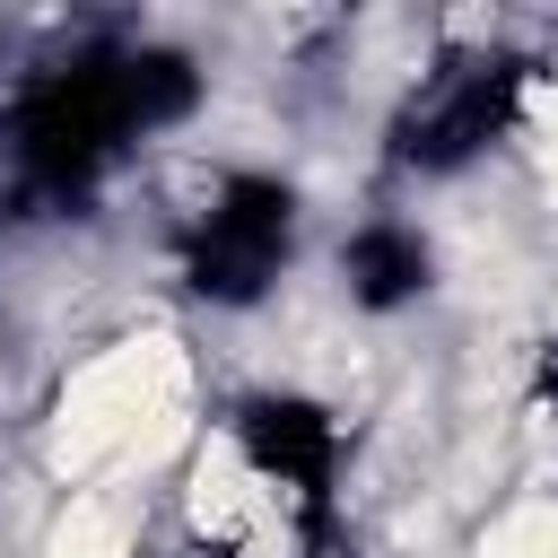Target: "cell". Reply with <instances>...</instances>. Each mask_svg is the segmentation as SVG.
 Returning <instances> with one entry per match:
<instances>
[{
	"label": "cell",
	"instance_id": "obj_1",
	"mask_svg": "<svg viewBox=\"0 0 558 558\" xmlns=\"http://www.w3.org/2000/svg\"><path fill=\"white\" fill-rule=\"evenodd\" d=\"M183 392V349L166 340V331H148V340H122L113 357H96V366H78L70 375V392H61V427H52V471L61 480H78V471H96L105 453H122L131 445V427L157 410V401H174Z\"/></svg>",
	"mask_w": 558,
	"mask_h": 558
},
{
	"label": "cell",
	"instance_id": "obj_3",
	"mask_svg": "<svg viewBox=\"0 0 558 558\" xmlns=\"http://www.w3.org/2000/svg\"><path fill=\"white\" fill-rule=\"evenodd\" d=\"M480 558H558V506H514L480 541Z\"/></svg>",
	"mask_w": 558,
	"mask_h": 558
},
{
	"label": "cell",
	"instance_id": "obj_7",
	"mask_svg": "<svg viewBox=\"0 0 558 558\" xmlns=\"http://www.w3.org/2000/svg\"><path fill=\"white\" fill-rule=\"evenodd\" d=\"M549 183H558V131H549Z\"/></svg>",
	"mask_w": 558,
	"mask_h": 558
},
{
	"label": "cell",
	"instance_id": "obj_4",
	"mask_svg": "<svg viewBox=\"0 0 558 558\" xmlns=\"http://www.w3.org/2000/svg\"><path fill=\"white\" fill-rule=\"evenodd\" d=\"M52 558H122V523H113L96 497H78V506L61 514V532H52Z\"/></svg>",
	"mask_w": 558,
	"mask_h": 558
},
{
	"label": "cell",
	"instance_id": "obj_6",
	"mask_svg": "<svg viewBox=\"0 0 558 558\" xmlns=\"http://www.w3.org/2000/svg\"><path fill=\"white\" fill-rule=\"evenodd\" d=\"M244 558H288V532H279V523H262V532H253V549H244Z\"/></svg>",
	"mask_w": 558,
	"mask_h": 558
},
{
	"label": "cell",
	"instance_id": "obj_5",
	"mask_svg": "<svg viewBox=\"0 0 558 558\" xmlns=\"http://www.w3.org/2000/svg\"><path fill=\"white\" fill-rule=\"evenodd\" d=\"M183 445V401H157L140 427H131V445H122V462H166Z\"/></svg>",
	"mask_w": 558,
	"mask_h": 558
},
{
	"label": "cell",
	"instance_id": "obj_2",
	"mask_svg": "<svg viewBox=\"0 0 558 558\" xmlns=\"http://www.w3.org/2000/svg\"><path fill=\"white\" fill-rule=\"evenodd\" d=\"M235 523H270V480H253V471L235 462V445L209 436V453H201V471H192V532L227 541Z\"/></svg>",
	"mask_w": 558,
	"mask_h": 558
}]
</instances>
